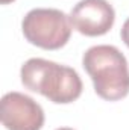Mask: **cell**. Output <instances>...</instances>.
<instances>
[{"mask_svg":"<svg viewBox=\"0 0 129 130\" xmlns=\"http://www.w3.org/2000/svg\"><path fill=\"white\" fill-rule=\"evenodd\" d=\"M115 11L106 0H81L70 12L71 27L85 36H102L111 30Z\"/></svg>","mask_w":129,"mask_h":130,"instance_id":"obj_5","label":"cell"},{"mask_svg":"<svg viewBox=\"0 0 129 130\" xmlns=\"http://www.w3.org/2000/svg\"><path fill=\"white\" fill-rule=\"evenodd\" d=\"M2 2V5H8V3H11V2H14V0H0Z\"/></svg>","mask_w":129,"mask_h":130,"instance_id":"obj_7","label":"cell"},{"mask_svg":"<svg viewBox=\"0 0 129 130\" xmlns=\"http://www.w3.org/2000/svg\"><path fill=\"white\" fill-rule=\"evenodd\" d=\"M120 36H122V41L128 45V48H129V18L125 21V23H123V26H122Z\"/></svg>","mask_w":129,"mask_h":130,"instance_id":"obj_6","label":"cell"},{"mask_svg":"<svg viewBox=\"0 0 129 130\" xmlns=\"http://www.w3.org/2000/svg\"><path fill=\"white\" fill-rule=\"evenodd\" d=\"M70 17L53 8H35L29 11L23 21L21 30L28 42L44 50H58L64 47L71 35Z\"/></svg>","mask_w":129,"mask_h":130,"instance_id":"obj_3","label":"cell"},{"mask_svg":"<svg viewBox=\"0 0 129 130\" xmlns=\"http://www.w3.org/2000/svg\"><path fill=\"white\" fill-rule=\"evenodd\" d=\"M2 124L8 130H41L44 110L32 97L12 91L2 98Z\"/></svg>","mask_w":129,"mask_h":130,"instance_id":"obj_4","label":"cell"},{"mask_svg":"<svg viewBox=\"0 0 129 130\" xmlns=\"http://www.w3.org/2000/svg\"><path fill=\"white\" fill-rule=\"evenodd\" d=\"M56 130H73V129H70V127H61V129H56Z\"/></svg>","mask_w":129,"mask_h":130,"instance_id":"obj_8","label":"cell"},{"mask_svg":"<svg viewBox=\"0 0 129 130\" xmlns=\"http://www.w3.org/2000/svg\"><path fill=\"white\" fill-rule=\"evenodd\" d=\"M82 67L100 98L119 101L129 94V65L117 47L106 44L90 47L84 53Z\"/></svg>","mask_w":129,"mask_h":130,"instance_id":"obj_2","label":"cell"},{"mask_svg":"<svg viewBox=\"0 0 129 130\" xmlns=\"http://www.w3.org/2000/svg\"><path fill=\"white\" fill-rule=\"evenodd\" d=\"M20 77L26 89L56 104L73 103L82 94V80L74 68L43 58L28 59L21 65Z\"/></svg>","mask_w":129,"mask_h":130,"instance_id":"obj_1","label":"cell"}]
</instances>
